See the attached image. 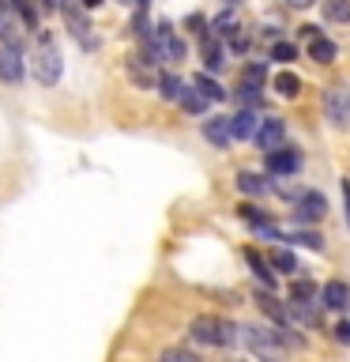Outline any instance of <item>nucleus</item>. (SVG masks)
I'll return each instance as SVG.
<instances>
[{"mask_svg":"<svg viewBox=\"0 0 350 362\" xmlns=\"http://www.w3.org/2000/svg\"><path fill=\"white\" fill-rule=\"evenodd\" d=\"M275 238H279V242H301L305 249H313V253H320V249H324V238L313 234V230H279Z\"/></svg>","mask_w":350,"mask_h":362,"instance_id":"obj_20","label":"nucleus"},{"mask_svg":"<svg viewBox=\"0 0 350 362\" xmlns=\"http://www.w3.org/2000/svg\"><path fill=\"white\" fill-rule=\"evenodd\" d=\"M332 336H335L343 347H350V321H339V325L332 328Z\"/></svg>","mask_w":350,"mask_h":362,"instance_id":"obj_37","label":"nucleus"},{"mask_svg":"<svg viewBox=\"0 0 350 362\" xmlns=\"http://www.w3.org/2000/svg\"><path fill=\"white\" fill-rule=\"evenodd\" d=\"M253 140L260 144V151H275V147H282V140H286V124H282V117H267V121H260Z\"/></svg>","mask_w":350,"mask_h":362,"instance_id":"obj_8","label":"nucleus"},{"mask_svg":"<svg viewBox=\"0 0 350 362\" xmlns=\"http://www.w3.org/2000/svg\"><path fill=\"white\" fill-rule=\"evenodd\" d=\"M324 19L327 23H350V0H324Z\"/></svg>","mask_w":350,"mask_h":362,"instance_id":"obj_26","label":"nucleus"},{"mask_svg":"<svg viewBox=\"0 0 350 362\" xmlns=\"http://www.w3.org/2000/svg\"><path fill=\"white\" fill-rule=\"evenodd\" d=\"M320 298L327 310H339V313H346L350 310V287L343 279H332V283H324V291H320Z\"/></svg>","mask_w":350,"mask_h":362,"instance_id":"obj_12","label":"nucleus"},{"mask_svg":"<svg viewBox=\"0 0 350 362\" xmlns=\"http://www.w3.org/2000/svg\"><path fill=\"white\" fill-rule=\"evenodd\" d=\"M64 16H68V30L76 34V42L83 45V49H98V38L90 34L95 27L87 23V16H83V11H76V8H64Z\"/></svg>","mask_w":350,"mask_h":362,"instance_id":"obj_11","label":"nucleus"},{"mask_svg":"<svg viewBox=\"0 0 350 362\" xmlns=\"http://www.w3.org/2000/svg\"><path fill=\"white\" fill-rule=\"evenodd\" d=\"M316 294H320V291H316L313 279H294L290 283V302H313Z\"/></svg>","mask_w":350,"mask_h":362,"instance_id":"obj_27","label":"nucleus"},{"mask_svg":"<svg viewBox=\"0 0 350 362\" xmlns=\"http://www.w3.org/2000/svg\"><path fill=\"white\" fill-rule=\"evenodd\" d=\"M271 87H275L282 98H298V90H301V79L294 76V72H279L275 79H271Z\"/></svg>","mask_w":350,"mask_h":362,"instance_id":"obj_24","label":"nucleus"},{"mask_svg":"<svg viewBox=\"0 0 350 362\" xmlns=\"http://www.w3.org/2000/svg\"><path fill=\"white\" fill-rule=\"evenodd\" d=\"M23 72H27V68H23L19 49H16V45H4V42H0V79H4V83H19Z\"/></svg>","mask_w":350,"mask_h":362,"instance_id":"obj_10","label":"nucleus"},{"mask_svg":"<svg viewBox=\"0 0 350 362\" xmlns=\"http://www.w3.org/2000/svg\"><path fill=\"white\" fill-rule=\"evenodd\" d=\"M343 204H346V226H350V181H343Z\"/></svg>","mask_w":350,"mask_h":362,"instance_id":"obj_38","label":"nucleus"},{"mask_svg":"<svg viewBox=\"0 0 350 362\" xmlns=\"http://www.w3.org/2000/svg\"><path fill=\"white\" fill-rule=\"evenodd\" d=\"M324 211H327V200L320 197V192H301L294 219H298V223H320V219H324Z\"/></svg>","mask_w":350,"mask_h":362,"instance_id":"obj_9","label":"nucleus"},{"mask_svg":"<svg viewBox=\"0 0 350 362\" xmlns=\"http://www.w3.org/2000/svg\"><path fill=\"white\" fill-rule=\"evenodd\" d=\"M245 83H253V87H264V64L253 61V64H245V72H241Z\"/></svg>","mask_w":350,"mask_h":362,"instance_id":"obj_34","label":"nucleus"},{"mask_svg":"<svg viewBox=\"0 0 350 362\" xmlns=\"http://www.w3.org/2000/svg\"><path fill=\"white\" fill-rule=\"evenodd\" d=\"M290 8H309V4H316V0H286Z\"/></svg>","mask_w":350,"mask_h":362,"instance_id":"obj_39","label":"nucleus"},{"mask_svg":"<svg viewBox=\"0 0 350 362\" xmlns=\"http://www.w3.org/2000/svg\"><path fill=\"white\" fill-rule=\"evenodd\" d=\"M135 4H140V11H143V8H147V0H135Z\"/></svg>","mask_w":350,"mask_h":362,"instance_id":"obj_42","label":"nucleus"},{"mask_svg":"<svg viewBox=\"0 0 350 362\" xmlns=\"http://www.w3.org/2000/svg\"><path fill=\"white\" fill-rule=\"evenodd\" d=\"M294 57H298V49H294L290 42H275V45H271V61H282V64H286V61H294Z\"/></svg>","mask_w":350,"mask_h":362,"instance_id":"obj_35","label":"nucleus"},{"mask_svg":"<svg viewBox=\"0 0 350 362\" xmlns=\"http://www.w3.org/2000/svg\"><path fill=\"white\" fill-rule=\"evenodd\" d=\"M203 140H211L215 147H226V144H230V117H211V121H203Z\"/></svg>","mask_w":350,"mask_h":362,"instance_id":"obj_17","label":"nucleus"},{"mask_svg":"<svg viewBox=\"0 0 350 362\" xmlns=\"http://www.w3.org/2000/svg\"><path fill=\"white\" fill-rule=\"evenodd\" d=\"M177 106L181 110H188V113H203V110H207V98H203L200 95V90H181V98H177Z\"/></svg>","mask_w":350,"mask_h":362,"instance_id":"obj_28","label":"nucleus"},{"mask_svg":"<svg viewBox=\"0 0 350 362\" xmlns=\"http://www.w3.org/2000/svg\"><path fill=\"white\" fill-rule=\"evenodd\" d=\"M256 124H260L256 113L248 110V106H241V110L230 117V140H253V136H256Z\"/></svg>","mask_w":350,"mask_h":362,"instance_id":"obj_13","label":"nucleus"},{"mask_svg":"<svg viewBox=\"0 0 350 362\" xmlns=\"http://www.w3.org/2000/svg\"><path fill=\"white\" fill-rule=\"evenodd\" d=\"M245 260H248V264H253V272H256V279L264 283V287H271V291H275V272H271V264H267V260L260 257L256 249H245Z\"/></svg>","mask_w":350,"mask_h":362,"instance_id":"obj_21","label":"nucleus"},{"mask_svg":"<svg viewBox=\"0 0 350 362\" xmlns=\"http://www.w3.org/2000/svg\"><path fill=\"white\" fill-rule=\"evenodd\" d=\"M158 362H200V355H192V351H185V347H166Z\"/></svg>","mask_w":350,"mask_h":362,"instance_id":"obj_33","label":"nucleus"},{"mask_svg":"<svg viewBox=\"0 0 350 362\" xmlns=\"http://www.w3.org/2000/svg\"><path fill=\"white\" fill-rule=\"evenodd\" d=\"M237 102L248 106V110H256L264 98H260V87H253V83H245V79H241V83H237Z\"/></svg>","mask_w":350,"mask_h":362,"instance_id":"obj_31","label":"nucleus"},{"mask_svg":"<svg viewBox=\"0 0 350 362\" xmlns=\"http://www.w3.org/2000/svg\"><path fill=\"white\" fill-rule=\"evenodd\" d=\"M192 87H196L203 98H211V102H222V98H226V90L219 87V79H211L207 72H200L196 79H192Z\"/></svg>","mask_w":350,"mask_h":362,"instance_id":"obj_22","label":"nucleus"},{"mask_svg":"<svg viewBox=\"0 0 350 362\" xmlns=\"http://www.w3.org/2000/svg\"><path fill=\"white\" fill-rule=\"evenodd\" d=\"M45 4H53V8H72V0H45Z\"/></svg>","mask_w":350,"mask_h":362,"instance_id":"obj_40","label":"nucleus"},{"mask_svg":"<svg viewBox=\"0 0 350 362\" xmlns=\"http://www.w3.org/2000/svg\"><path fill=\"white\" fill-rule=\"evenodd\" d=\"M256 305H260V310H264L275 325H286V321H290V317H286V305L275 302V291H256Z\"/></svg>","mask_w":350,"mask_h":362,"instance_id":"obj_16","label":"nucleus"},{"mask_svg":"<svg viewBox=\"0 0 350 362\" xmlns=\"http://www.w3.org/2000/svg\"><path fill=\"white\" fill-rule=\"evenodd\" d=\"M158 90H162V98H166V102H177V98H181V90H185V83H181L177 76H158Z\"/></svg>","mask_w":350,"mask_h":362,"instance_id":"obj_30","label":"nucleus"},{"mask_svg":"<svg viewBox=\"0 0 350 362\" xmlns=\"http://www.w3.org/2000/svg\"><path fill=\"white\" fill-rule=\"evenodd\" d=\"M211 30H219V34H230V30H237V19L230 16V11H226V16H219L211 23Z\"/></svg>","mask_w":350,"mask_h":362,"instance_id":"obj_36","label":"nucleus"},{"mask_svg":"<svg viewBox=\"0 0 350 362\" xmlns=\"http://www.w3.org/2000/svg\"><path fill=\"white\" fill-rule=\"evenodd\" d=\"M11 8H16V16L23 19V27H27V30H38V11H34L30 0H11Z\"/></svg>","mask_w":350,"mask_h":362,"instance_id":"obj_29","label":"nucleus"},{"mask_svg":"<svg viewBox=\"0 0 350 362\" xmlns=\"http://www.w3.org/2000/svg\"><path fill=\"white\" fill-rule=\"evenodd\" d=\"M155 42H158L162 61H185V42L177 38V30L169 27V23H158L155 27Z\"/></svg>","mask_w":350,"mask_h":362,"instance_id":"obj_7","label":"nucleus"},{"mask_svg":"<svg viewBox=\"0 0 350 362\" xmlns=\"http://www.w3.org/2000/svg\"><path fill=\"white\" fill-rule=\"evenodd\" d=\"M301 170V151L298 147H275V151H267V174H298Z\"/></svg>","mask_w":350,"mask_h":362,"instance_id":"obj_6","label":"nucleus"},{"mask_svg":"<svg viewBox=\"0 0 350 362\" xmlns=\"http://www.w3.org/2000/svg\"><path fill=\"white\" fill-rule=\"evenodd\" d=\"M237 215H241V219H245V223H253V226H256V230H260V226H264V223H267V215H264V211H260V208H256V204H237Z\"/></svg>","mask_w":350,"mask_h":362,"instance_id":"obj_32","label":"nucleus"},{"mask_svg":"<svg viewBox=\"0 0 350 362\" xmlns=\"http://www.w3.org/2000/svg\"><path fill=\"white\" fill-rule=\"evenodd\" d=\"M203 64H207L211 72H219V68L226 64V61H222V42H219V38H203Z\"/></svg>","mask_w":350,"mask_h":362,"instance_id":"obj_25","label":"nucleus"},{"mask_svg":"<svg viewBox=\"0 0 350 362\" xmlns=\"http://www.w3.org/2000/svg\"><path fill=\"white\" fill-rule=\"evenodd\" d=\"M61 49H56L53 34L38 27V45L30 49V76L38 79L42 87H56L61 83Z\"/></svg>","mask_w":350,"mask_h":362,"instance_id":"obj_2","label":"nucleus"},{"mask_svg":"<svg viewBox=\"0 0 350 362\" xmlns=\"http://www.w3.org/2000/svg\"><path fill=\"white\" fill-rule=\"evenodd\" d=\"M0 42L16 45V49H23V42H27V27H23V19L16 16L11 0H0Z\"/></svg>","mask_w":350,"mask_h":362,"instance_id":"obj_5","label":"nucleus"},{"mask_svg":"<svg viewBox=\"0 0 350 362\" xmlns=\"http://www.w3.org/2000/svg\"><path fill=\"white\" fill-rule=\"evenodd\" d=\"M128 76H132V83H140V87H158V72H155V64H147L143 57H128Z\"/></svg>","mask_w":350,"mask_h":362,"instance_id":"obj_14","label":"nucleus"},{"mask_svg":"<svg viewBox=\"0 0 350 362\" xmlns=\"http://www.w3.org/2000/svg\"><path fill=\"white\" fill-rule=\"evenodd\" d=\"M102 4V0H83V8H98Z\"/></svg>","mask_w":350,"mask_h":362,"instance_id":"obj_41","label":"nucleus"},{"mask_svg":"<svg viewBox=\"0 0 350 362\" xmlns=\"http://www.w3.org/2000/svg\"><path fill=\"white\" fill-rule=\"evenodd\" d=\"M335 57H339V49H335L332 38H320V34H316V38H309V61H316V64H332Z\"/></svg>","mask_w":350,"mask_h":362,"instance_id":"obj_18","label":"nucleus"},{"mask_svg":"<svg viewBox=\"0 0 350 362\" xmlns=\"http://www.w3.org/2000/svg\"><path fill=\"white\" fill-rule=\"evenodd\" d=\"M286 317H294V321L305 325V328H320V310H316L313 302H290Z\"/></svg>","mask_w":350,"mask_h":362,"instance_id":"obj_15","label":"nucleus"},{"mask_svg":"<svg viewBox=\"0 0 350 362\" xmlns=\"http://www.w3.org/2000/svg\"><path fill=\"white\" fill-rule=\"evenodd\" d=\"M241 332V344L253 351L260 362H286V347L275 336V328H260V325H237Z\"/></svg>","mask_w":350,"mask_h":362,"instance_id":"obj_3","label":"nucleus"},{"mask_svg":"<svg viewBox=\"0 0 350 362\" xmlns=\"http://www.w3.org/2000/svg\"><path fill=\"white\" fill-rule=\"evenodd\" d=\"M267 264L275 268V272H298V257L290 253V249H282V245H275L267 253Z\"/></svg>","mask_w":350,"mask_h":362,"instance_id":"obj_23","label":"nucleus"},{"mask_svg":"<svg viewBox=\"0 0 350 362\" xmlns=\"http://www.w3.org/2000/svg\"><path fill=\"white\" fill-rule=\"evenodd\" d=\"M188 336L196 339V344H203V347H234V344H241V332H237V325L226 321V317H215V313L192 317Z\"/></svg>","mask_w":350,"mask_h":362,"instance_id":"obj_1","label":"nucleus"},{"mask_svg":"<svg viewBox=\"0 0 350 362\" xmlns=\"http://www.w3.org/2000/svg\"><path fill=\"white\" fill-rule=\"evenodd\" d=\"M324 113L335 129H350V90L343 83L327 87L324 90Z\"/></svg>","mask_w":350,"mask_h":362,"instance_id":"obj_4","label":"nucleus"},{"mask_svg":"<svg viewBox=\"0 0 350 362\" xmlns=\"http://www.w3.org/2000/svg\"><path fill=\"white\" fill-rule=\"evenodd\" d=\"M237 189L248 192V197H264V192H271V181H264L260 174H253V170H241V174H237Z\"/></svg>","mask_w":350,"mask_h":362,"instance_id":"obj_19","label":"nucleus"}]
</instances>
